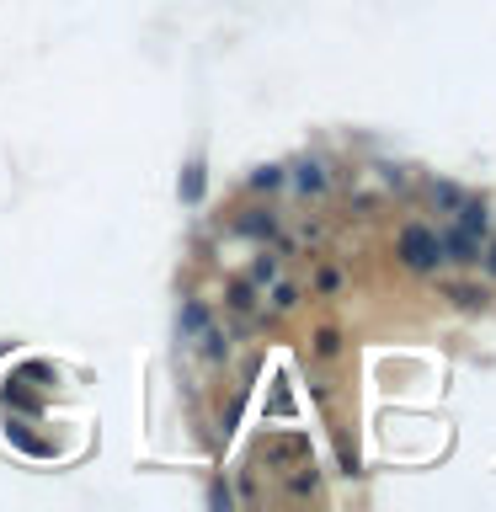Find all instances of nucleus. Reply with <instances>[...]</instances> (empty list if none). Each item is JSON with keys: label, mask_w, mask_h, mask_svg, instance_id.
Returning a JSON list of instances; mask_svg holds the SVG:
<instances>
[{"label": "nucleus", "mask_w": 496, "mask_h": 512, "mask_svg": "<svg viewBox=\"0 0 496 512\" xmlns=\"http://www.w3.org/2000/svg\"><path fill=\"white\" fill-rule=\"evenodd\" d=\"M400 256H406V267L427 272V267L443 256V240L432 235L427 224H406V230H400Z\"/></svg>", "instance_id": "f257e3e1"}, {"label": "nucleus", "mask_w": 496, "mask_h": 512, "mask_svg": "<svg viewBox=\"0 0 496 512\" xmlns=\"http://www.w3.org/2000/svg\"><path fill=\"white\" fill-rule=\"evenodd\" d=\"M438 240L459 256V262H475V235L470 230H454V235H438Z\"/></svg>", "instance_id": "f03ea898"}, {"label": "nucleus", "mask_w": 496, "mask_h": 512, "mask_svg": "<svg viewBox=\"0 0 496 512\" xmlns=\"http://www.w3.org/2000/svg\"><path fill=\"white\" fill-rule=\"evenodd\" d=\"M459 230H470V235L486 230V208H480V203H464V208H459Z\"/></svg>", "instance_id": "7ed1b4c3"}, {"label": "nucleus", "mask_w": 496, "mask_h": 512, "mask_svg": "<svg viewBox=\"0 0 496 512\" xmlns=\"http://www.w3.org/2000/svg\"><path fill=\"white\" fill-rule=\"evenodd\" d=\"M182 198H187V203L203 198V166H187V176H182Z\"/></svg>", "instance_id": "20e7f679"}, {"label": "nucleus", "mask_w": 496, "mask_h": 512, "mask_svg": "<svg viewBox=\"0 0 496 512\" xmlns=\"http://www.w3.org/2000/svg\"><path fill=\"white\" fill-rule=\"evenodd\" d=\"M299 187L304 192H320V187H326V171H320L315 160H310V166H299Z\"/></svg>", "instance_id": "39448f33"}, {"label": "nucleus", "mask_w": 496, "mask_h": 512, "mask_svg": "<svg viewBox=\"0 0 496 512\" xmlns=\"http://www.w3.org/2000/svg\"><path fill=\"white\" fill-rule=\"evenodd\" d=\"M251 182H256V187H278V182H283V171H278V166H262V171L251 176Z\"/></svg>", "instance_id": "423d86ee"}, {"label": "nucleus", "mask_w": 496, "mask_h": 512, "mask_svg": "<svg viewBox=\"0 0 496 512\" xmlns=\"http://www.w3.org/2000/svg\"><path fill=\"white\" fill-rule=\"evenodd\" d=\"M491 272H496V251H491Z\"/></svg>", "instance_id": "0eeeda50"}]
</instances>
